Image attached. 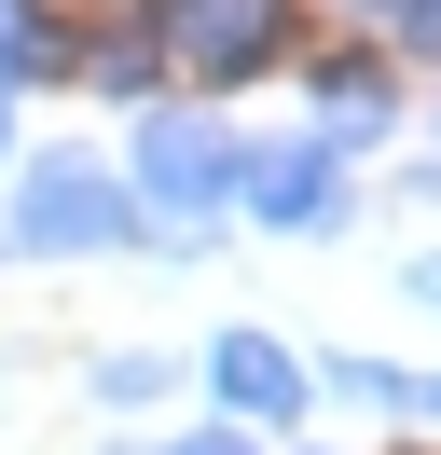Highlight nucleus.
Instances as JSON below:
<instances>
[{"label":"nucleus","instance_id":"1a4fd4ad","mask_svg":"<svg viewBox=\"0 0 441 455\" xmlns=\"http://www.w3.org/2000/svg\"><path fill=\"white\" fill-rule=\"evenodd\" d=\"M14 84H55V28H42V0H0V97Z\"/></svg>","mask_w":441,"mask_h":455},{"label":"nucleus","instance_id":"6e6552de","mask_svg":"<svg viewBox=\"0 0 441 455\" xmlns=\"http://www.w3.org/2000/svg\"><path fill=\"white\" fill-rule=\"evenodd\" d=\"M331 387H345V400H386V414H413V427H441V372H400V359H331Z\"/></svg>","mask_w":441,"mask_h":455},{"label":"nucleus","instance_id":"4468645a","mask_svg":"<svg viewBox=\"0 0 441 455\" xmlns=\"http://www.w3.org/2000/svg\"><path fill=\"white\" fill-rule=\"evenodd\" d=\"M0 139H14V97H0Z\"/></svg>","mask_w":441,"mask_h":455},{"label":"nucleus","instance_id":"39448f33","mask_svg":"<svg viewBox=\"0 0 441 455\" xmlns=\"http://www.w3.org/2000/svg\"><path fill=\"white\" fill-rule=\"evenodd\" d=\"M207 387L235 400V427H290V414H303V359H290L276 331H220V345H207Z\"/></svg>","mask_w":441,"mask_h":455},{"label":"nucleus","instance_id":"0eeeda50","mask_svg":"<svg viewBox=\"0 0 441 455\" xmlns=\"http://www.w3.org/2000/svg\"><path fill=\"white\" fill-rule=\"evenodd\" d=\"M83 84H97V97H152V84H165L152 14H124V28H97V42H83Z\"/></svg>","mask_w":441,"mask_h":455},{"label":"nucleus","instance_id":"20e7f679","mask_svg":"<svg viewBox=\"0 0 441 455\" xmlns=\"http://www.w3.org/2000/svg\"><path fill=\"white\" fill-rule=\"evenodd\" d=\"M235 194H248V221H262V235H331V221H345V152H331V139L248 152Z\"/></svg>","mask_w":441,"mask_h":455},{"label":"nucleus","instance_id":"f257e3e1","mask_svg":"<svg viewBox=\"0 0 441 455\" xmlns=\"http://www.w3.org/2000/svg\"><path fill=\"white\" fill-rule=\"evenodd\" d=\"M235 180H248L235 124H207V111H152V124H138V180H124V207H138V221H165V235H193V221H220V207H235Z\"/></svg>","mask_w":441,"mask_h":455},{"label":"nucleus","instance_id":"f03ea898","mask_svg":"<svg viewBox=\"0 0 441 455\" xmlns=\"http://www.w3.org/2000/svg\"><path fill=\"white\" fill-rule=\"evenodd\" d=\"M124 235H138V207H124V180H110L97 152H42V166L14 180V249L69 262V249H124Z\"/></svg>","mask_w":441,"mask_h":455},{"label":"nucleus","instance_id":"423d86ee","mask_svg":"<svg viewBox=\"0 0 441 455\" xmlns=\"http://www.w3.org/2000/svg\"><path fill=\"white\" fill-rule=\"evenodd\" d=\"M317 111H331L317 139H331V152H358V139H386V111H400V84H386L373 56H317Z\"/></svg>","mask_w":441,"mask_h":455},{"label":"nucleus","instance_id":"f8f14e48","mask_svg":"<svg viewBox=\"0 0 441 455\" xmlns=\"http://www.w3.org/2000/svg\"><path fill=\"white\" fill-rule=\"evenodd\" d=\"M400 290H413V304H428V317H441V249H428V262H413V276H400Z\"/></svg>","mask_w":441,"mask_h":455},{"label":"nucleus","instance_id":"9d476101","mask_svg":"<svg viewBox=\"0 0 441 455\" xmlns=\"http://www.w3.org/2000/svg\"><path fill=\"white\" fill-rule=\"evenodd\" d=\"M97 400H110V414H138V400H165V359H97Z\"/></svg>","mask_w":441,"mask_h":455},{"label":"nucleus","instance_id":"ddd939ff","mask_svg":"<svg viewBox=\"0 0 441 455\" xmlns=\"http://www.w3.org/2000/svg\"><path fill=\"white\" fill-rule=\"evenodd\" d=\"M345 14H386V28H400V0H345Z\"/></svg>","mask_w":441,"mask_h":455},{"label":"nucleus","instance_id":"9b49d317","mask_svg":"<svg viewBox=\"0 0 441 455\" xmlns=\"http://www.w3.org/2000/svg\"><path fill=\"white\" fill-rule=\"evenodd\" d=\"M400 42H413V56H441V0H400Z\"/></svg>","mask_w":441,"mask_h":455},{"label":"nucleus","instance_id":"7ed1b4c3","mask_svg":"<svg viewBox=\"0 0 441 455\" xmlns=\"http://www.w3.org/2000/svg\"><path fill=\"white\" fill-rule=\"evenodd\" d=\"M152 42H165V69H193V84H262V69L290 56V0H165Z\"/></svg>","mask_w":441,"mask_h":455}]
</instances>
